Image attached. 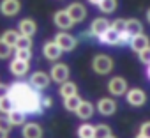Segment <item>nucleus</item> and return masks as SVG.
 Returning <instances> with one entry per match:
<instances>
[{
  "mask_svg": "<svg viewBox=\"0 0 150 138\" xmlns=\"http://www.w3.org/2000/svg\"><path fill=\"white\" fill-rule=\"evenodd\" d=\"M53 41L57 43V46H58L62 51H72L74 48H76V37H72V36L67 34V32H58Z\"/></svg>",
  "mask_w": 150,
  "mask_h": 138,
  "instance_id": "nucleus-3",
  "label": "nucleus"
},
{
  "mask_svg": "<svg viewBox=\"0 0 150 138\" xmlns=\"http://www.w3.org/2000/svg\"><path fill=\"white\" fill-rule=\"evenodd\" d=\"M129 44H131V50H132L134 53H139V51H143L145 48L150 46V39H148V36H145V34L141 32V34L132 36L131 41H129Z\"/></svg>",
  "mask_w": 150,
  "mask_h": 138,
  "instance_id": "nucleus-12",
  "label": "nucleus"
},
{
  "mask_svg": "<svg viewBox=\"0 0 150 138\" xmlns=\"http://www.w3.org/2000/svg\"><path fill=\"white\" fill-rule=\"evenodd\" d=\"M146 21L150 23V7H148V11H146Z\"/></svg>",
  "mask_w": 150,
  "mask_h": 138,
  "instance_id": "nucleus-40",
  "label": "nucleus"
},
{
  "mask_svg": "<svg viewBox=\"0 0 150 138\" xmlns=\"http://www.w3.org/2000/svg\"><path fill=\"white\" fill-rule=\"evenodd\" d=\"M110 27H111L115 32H118V34H120V32H125V20H115Z\"/></svg>",
  "mask_w": 150,
  "mask_h": 138,
  "instance_id": "nucleus-32",
  "label": "nucleus"
},
{
  "mask_svg": "<svg viewBox=\"0 0 150 138\" xmlns=\"http://www.w3.org/2000/svg\"><path fill=\"white\" fill-rule=\"evenodd\" d=\"M110 21L106 20V18H96L92 23H90V30H88V34H85V36H92V37H99L101 34H104L108 28H110Z\"/></svg>",
  "mask_w": 150,
  "mask_h": 138,
  "instance_id": "nucleus-8",
  "label": "nucleus"
},
{
  "mask_svg": "<svg viewBox=\"0 0 150 138\" xmlns=\"http://www.w3.org/2000/svg\"><path fill=\"white\" fill-rule=\"evenodd\" d=\"M125 32H127L131 37L136 36V34H141V32H143V25H141V21L136 20V18L125 20Z\"/></svg>",
  "mask_w": 150,
  "mask_h": 138,
  "instance_id": "nucleus-22",
  "label": "nucleus"
},
{
  "mask_svg": "<svg viewBox=\"0 0 150 138\" xmlns=\"http://www.w3.org/2000/svg\"><path fill=\"white\" fill-rule=\"evenodd\" d=\"M80 103H81V97L78 94L69 96V97H64V108L67 112H76V108L80 106Z\"/></svg>",
  "mask_w": 150,
  "mask_h": 138,
  "instance_id": "nucleus-23",
  "label": "nucleus"
},
{
  "mask_svg": "<svg viewBox=\"0 0 150 138\" xmlns=\"http://www.w3.org/2000/svg\"><path fill=\"white\" fill-rule=\"evenodd\" d=\"M11 127H13V126H11V122H9V119H7V117H0V129H4V131H7V133H9V131H11Z\"/></svg>",
  "mask_w": 150,
  "mask_h": 138,
  "instance_id": "nucleus-35",
  "label": "nucleus"
},
{
  "mask_svg": "<svg viewBox=\"0 0 150 138\" xmlns=\"http://www.w3.org/2000/svg\"><path fill=\"white\" fill-rule=\"evenodd\" d=\"M27 113L25 112H21V110H18V108H13L9 113H7V119H9V122H11V126H23L25 124V117Z\"/></svg>",
  "mask_w": 150,
  "mask_h": 138,
  "instance_id": "nucleus-20",
  "label": "nucleus"
},
{
  "mask_svg": "<svg viewBox=\"0 0 150 138\" xmlns=\"http://www.w3.org/2000/svg\"><path fill=\"white\" fill-rule=\"evenodd\" d=\"M41 105H42V108H50L53 105V101H51V97H41Z\"/></svg>",
  "mask_w": 150,
  "mask_h": 138,
  "instance_id": "nucleus-36",
  "label": "nucleus"
},
{
  "mask_svg": "<svg viewBox=\"0 0 150 138\" xmlns=\"http://www.w3.org/2000/svg\"><path fill=\"white\" fill-rule=\"evenodd\" d=\"M18 32H20L21 36H28V37H32V36L37 32V23H35L34 20H30V18H25V20L20 21V25H18Z\"/></svg>",
  "mask_w": 150,
  "mask_h": 138,
  "instance_id": "nucleus-17",
  "label": "nucleus"
},
{
  "mask_svg": "<svg viewBox=\"0 0 150 138\" xmlns=\"http://www.w3.org/2000/svg\"><path fill=\"white\" fill-rule=\"evenodd\" d=\"M60 96L62 97H69V96H74V94H78V85L74 83V82H69L65 80L64 83H60V89H58Z\"/></svg>",
  "mask_w": 150,
  "mask_h": 138,
  "instance_id": "nucleus-21",
  "label": "nucleus"
},
{
  "mask_svg": "<svg viewBox=\"0 0 150 138\" xmlns=\"http://www.w3.org/2000/svg\"><path fill=\"white\" fill-rule=\"evenodd\" d=\"M50 82H51V78H50V75L44 73V71H35V73L30 76V85H32L34 89H37V90L48 89Z\"/></svg>",
  "mask_w": 150,
  "mask_h": 138,
  "instance_id": "nucleus-6",
  "label": "nucleus"
},
{
  "mask_svg": "<svg viewBox=\"0 0 150 138\" xmlns=\"http://www.w3.org/2000/svg\"><path fill=\"white\" fill-rule=\"evenodd\" d=\"M14 48H32V37L20 34V37H18V41H16V44H14Z\"/></svg>",
  "mask_w": 150,
  "mask_h": 138,
  "instance_id": "nucleus-30",
  "label": "nucleus"
},
{
  "mask_svg": "<svg viewBox=\"0 0 150 138\" xmlns=\"http://www.w3.org/2000/svg\"><path fill=\"white\" fill-rule=\"evenodd\" d=\"M94 112H96L94 105H92L90 101H83V99H81L80 106L76 108V115H78L80 119H83V120H88V119L94 115Z\"/></svg>",
  "mask_w": 150,
  "mask_h": 138,
  "instance_id": "nucleus-18",
  "label": "nucleus"
},
{
  "mask_svg": "<svg viewBox=\"0 0 150 138\" xmlns=\"http://www.w3.org/2000/svg\"><path fill=\"white\" fill-rule=\"evenodd\" d=\"M13 108H14V105H13V101H11L9 96L0 97V113H6V115H7Z\"/></svg>",
  "mask_w": 150,
  "mask_h": 138,
  "instance_id": "nucleus-28",
  "label": "nucleus"
},
{
  "mask_svg": "<svg viewBox=\"0 0 150 138\" xmlns=\"http://www.w3.org/2000/svg\"><path fill=\"white\" fill-rule=\"evenodd\" d=\"M9 71H11V75L16 76V78H23V76L28 73V62H27V60H18V58H14V60H11V64H9Z\"/></svg>",
  "mask_w": 150,
  "mask_h": 138,
  "instance_id": "nucleus-14",
  "label": "nucleus"
},
{
  "mask_svg": "<svg viewBox=\"0 0 150 138\" xmlns=\"http://www.w3.org/2000/svg\"><path fill=\"white\" fill-rule=\"evenodd\" d=\"M65 11H67V14L71 16V20H72L74 23H81V21L87 18V7H85L83 4H80V2L69 4Z\"/></svg>",
  "mask_w": 150,
  "mask_h": 138,
  "instance_id": "nucleus-4",
  "label": "nucleus"
},
{
  "mask_svg": "<svg viewBox=\"0 0 150 138\" xmlns=\"http://www.w3.org/2000/svg\"><path fill=\"white\" fill-rule=\"evenodd\" d=\"M97 112L101 113V115H113L115 112H117V103H115V99L113 97H101L99 101H97Z\"/></svg>",
  "mask_w": 150,
  "mask_h": 138,
  "instance_id": "nucleus-13",
  "label": "nucleus"
},
{
  "mask_svg": "<svg viewBox=\"0 0 150 138\" xmlns=\"http://www.w3.org/2000/svg\"><path fill=\"white\" fill-rule=\"evenodd\" d=\"M88 2H90V4H94V6H99L101 0H88Z\"/></svg>",
  "mask_w": 150,
  "mask_h": 138,
  "instance_id": "nucleus-39",
  "label": "nucleus"
},
{
  "mask_svg": "<svg viewBox=\"0 0 150 138\" xmlns=\"http://www.w3.org/2000/svg\"><path fill=\"white\" fill-rule=\"evenodd\" d=\"M53 23H55L58 28H62V30H69V28L74 25V21L71 20V16L67 14L65 9H60V11H57V13L53 14Z\"/></svg>",
  "mask_w": 150,
  "mask_h": 138,
  "instance_id": "nucleus-10",
  "label": "nucleus"
},
{
  "mask_svg": "<svg viewBox=\"0 0 150 138\" xmlns=\"http://www.w3.org/2000/svg\"><path fill=\"white\" fill-rule=\"evenodd\" d=\"M108 90L111 96H124L127 92V82L122 76H115L108 82Z\"/></svg>",
  "mask_w": 150,
  "mask_h": 138,
  "instance_id": "nucleus-7",
  "label": "nucleus"
},
{
  "mask_svg": "<svg viewBox=\"0 0 150 138\" xmlns=\"http://www.w3.org/2000/svg\"><path fill=\"white\" fill-rule=\"evenodd\" d=\"M21 134L23 138H42V127L37 122H28V124H23Z\"/></svg>",
  "mask_w": 150,
  "mask_h": 138,
  "instance_id": "nucleus-16",
  "label": "nucleus"
},
{
  "mask_svg": "<svg viewBox=\"0 0 150 138\" xmlns=\"http://www.w3.org/2000/svg\"><path fill=\"white\" fill-rule=\"evenodd\" d=\"M18 37H20V32H16V30L9 28V30H6V32L2 34V37H0V39H2L6 44H9V46H13V48H14V44H16Z\"/></svg>",
  "mask_w": 150,
  "mask_h": 138,
  "instance_id": "nucleus-24",
  "label": "nucleus"
},
{
  "mask_svg": "<svg viewBox=\"0 0 150 138\" xmlns=\"http://www.w3.org/2000/svg\"><path fill=\"white\" fill-rule=\"evenodd\" d=\"M117 0H101L99 2V9H101V13H104V14H111L115 9H117Z\"/></svg>",
  "mask_w": 150,
  "mask_h": 138,
  "instance_id": "nucleus-25",
  "label": "nucleus"
},
{
  "mask_svg": "<svg viewBox=\"0 0 150 138\" xmlns=\"http://www.w3.org/2000/svg\"><path fill=\"white\" fill-rule=\"evenodd\" d=\"M111 134V127L108 124H97L94 126V138H106Z\"/></svg>",
  "mask_w": 150,
  "mask_h": 138,
  "instance_id": "nucleus-26",
  "label": "nucleus"
},
{
  "mask_svg": "<svg viewBox=\"0 0 150 138\" xmlns=\"http://www.w3.org/2000/svg\"><path fill=\"white\" fill-rule=\"evenodd\" d=\"M113 58L110 57V55H106V53H99V55H96L94 57V60H92V69L97 73V75H110L111 71H113Z\"/></svg>",
  "mask_w": 150,
  "mask_h": 138,
  "instance_id": "nucleus-2",
  "label": "nucleus"
},
{
  "mask_svg": "<svg viewBox=\"0 0 150 138\" xmlns=\"http://www.w3.org/2000/svg\"><path fill=\"white\" fill-rule=\"evenodd\" d=\"M7 92H9V85H6V83H0V97L7 96Z\"/></svg>",
  "mask_w": 150,
  "mask_h": 138,
  "instance_id": "nucleus-37",
  "label": "nucleus"
},
{
  "mask_svg": "<svg viewBox=\"0 0 150 138\" xmlns=\"http://www.w3.org/2000/svg\"><path fill=\"white\" fill-rule=\"evenodd\" d=\"M139 134L145 136V138H150V120L141 124V127H139Z\"/></svg>",
  "mask_w": 150,
  "mask_h": 138,
  "instance_id": "nucleus-34",
  "label": "nucleus"
},
{
  "mask_svg": "<svg viewBox=\"0 0 150 138\" xmlns=\"http://www.w3.org/2000/svg\"><path fill=\"white\" fill-rule=\"evenodd\" d=\"M7 134H9L7 131H4V129H0V138H7Z\"/></svg>",
  "mask_w": 150,
  "mask_h": 138,
  "instance_id": "nucleus-38",
  "label": "nucleus"
},
{
  "mask_svg": "<svg viewBox=\"0 0 150 138\" xmlns=\"http://www.w3.org/2000/svg\"><path fill=\"white\" fill-rule=\"evenodd\" d=\"M136 138H145V136H141V134H138V136H136Z\"/></svg>",
  "mask_w": 150,
  "mask_h": 138,
  "instance_id": "nucleus-42",
  "label": "nucleus"
},
{
  "mask_svg": "<svg viewBox=\"0 0 150 138\" xmlns=\"http://www.w3.org/2000/svg\"><path fill=\"white\" fill-rule=\"evenodd\" d=\"M62 53H64V51L57 46L55 41H48V43H44V46H42V55H44L48 60H58Z\"/></svg>",
  "mask_w": 150,
  "mask_h": 138,
  "instance_id": "nucleus-15",
  "label": "nucleus"
},
{
  "mask_svg": "<svg viewBox=\"0 0 150 138\" xmlns=\"http://www.w3.org/2000/svg\"><path fill=\"white\" fill-rule=\"evenodd\" d=\"M101 43H106V44H113V46H120V34L118 32H115L111 27L104 32V34H101L99 37H97Z\"/></svg>",
  "mask_w": 150,
  "mask_h": 138,
  "instance_id": "nucleus-19",
  "label": "nucleus"
},
{
  "mask_svg": "<svg viewBox=\"0 0 150 138\" xmlns=\"http://www.w3.org/2000/svg\"><path fill=\"white\" fill-rule=\"evenodd\" d=\"M11 53H13V46H9V44H6L2 39H0V58H9L11 57Z\"/></svg>",
  "mask_w": 150,
  "mask_h": 138,
  "instance_id": "nucleus-31",
  "label": "nucleus"
},
{
  "mask_svg": "<svg viewBox=\"0 0 150 138\" xmlns=\"http://www.w3.org/2000/svg\"><path fill=\"white\" fill-rule=\"evenodd\" d=\"M14 58L18 60H30L32 58V48H16V53H14Z\"/></svg>",
  "mask_w": 150,
  "mask_h": 138,
  "instance_id": "nucleus-29",
  "label": "nucleus"
},
{
  "mask_svg": "<svg viewBox=\"0 0 150 138\" xmlns=\"http://www.w3.org/2000/svg\"><path fill=\"white\" fill-rule=\"evenodd\" d=\"M138 57H139V62H141V64H146V65H148V64H150V46L145 48L143 51H139Z\"/></svg>",
  "mask_w": 150,
  "mask_h": 138,
  "instance_id": "nucleus-33",
  "label": "nucleus"
},
{
  "mask_svg": "<svg viewBox=\"0 0 150 138\" xmlns=\"http://www.w3.org/2000/svg\"><path fill=\"white\" fill-rule=\"evenodd\" d=\"M106 138H115V136H113V134H110V136H106Z\"/></svg>",
  "mask_w": 150,
  "mask_h": 138,
  "instance_id": "nucleus-43",
  "label": "nucleus"
},
{
  "mask_svg": "<svg viewBox=\"0 0 150 138\" xmlns=\"http://www.w3.org/2000/svg\"><path fill=\"white\" fill-rule=\"evenodd\" d=\"M125 99L131 106H143L146 103V94L141 89H131L129 92H125Z\"/></svg>",
  "mask_w": 150,
  "mask_h": 138,
  "instance_id": "nucleus-9",
  "label": "nucleus"
},
{
  "mask_svg": "<svg viewBox=\"0 0 150 138\" xmlns=\"http://www.w3.org/2000/svg\"><path fill=\"white\" fill-rule=\"evenodd\" d=\"M146 75H148V78H150V64H148V69H146Z\"/></svg>",
  "mask_w": 150,
  "mask_h": 138,
  "instance_id": "nucleus-41",
  "label": "nucleus"
},
{
  "mask_svg": "<svg viewBox=\"0 0 150 138\" xmlns=\"http://www.w3.org/2000/svg\"><path fill=\"white\" fill-rule=\"evenodd\" d=\"M21 9L20 0H2L0 2V13L4 16H16Z\"/></svg>",
  "mask_w": 150,
  "mask_h": 138,
  "instance_id": "nucleus-11",
  "label": "nucleus"
},
{
  "mask_svg": "<svg viewBox=\"0 0 150 138\" xmlns=\"http://www.w3.org/2000/svg\"><path fill=\"white\" fill-rule=\"evenodd\" d=\"M7 96L11 97L14 108L21 110L25 113H39L42 110L41 94L30 83H25V82H14V83H11Z\"/></svg>",
  "mask_w": 150,
  "mask_h": 138,
  "instance_id": "nucleus-1",
  "label": "nucleus"
},
{
  "mask_svg": "<svg viewBox=\"0 0 150 138\" xmlns=\"http://www.w3.org/2000/svg\"><path fill=\"white\" fill-rule=\"evenodd\" d=\"M50 78L57 83H64L65 80H69V67L65 64H53V67L50 69Z\"/></svg>",
  "mask_w": 150,
  "mask_h": 138,
  "instance_id": "nucleus-5",
  "label": "nucleus"
},
{
  "mask_svg": "<svg viewBox=\"0 0 150 138\" xmlns=\"http://www.w3.org/2000/svg\"><path fill=\"white\" fill-rule=\"evenodd\" d=\"M78 136L80 138H94V126L85 122L78 127Z\"/></svg>",
  "mask_w": 150,
  "mask_h": 138,
  "instance_id": "nucleus-27",
  "label": "nucleus"
}]
</instances>
